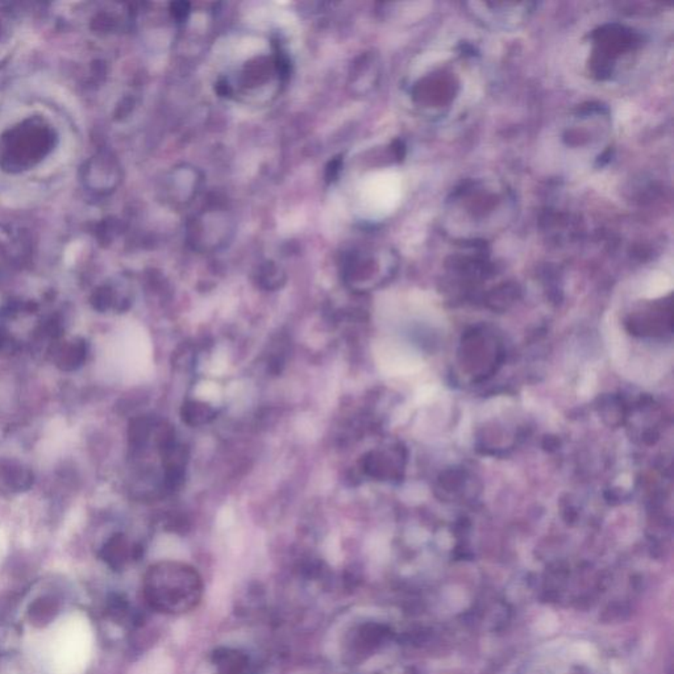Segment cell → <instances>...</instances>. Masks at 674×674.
Returning a JSON list of instances; mask_svg holds the SVG:
<instances>
[{
    "label": "cell",
    "mask_w": 674,
    "mask_h": 674,
    "mask_svg": "<svg viewBox=\"0 0 674 674\" xmlns=\"http://www.w3.org/2000/svg\"><path fill=\"white\" fill-rule=\"evenodd\" d=\"M53 145V132L43 121H26L0 138V166L9 172L26 170L40 162Z\"/></svg>",
    "instance_id": "6da1fadb"
},
{
    "label": "cell",
    "mask_w": 674,
    "mask_h": 674,
    "mask_svg": "<svg viewBox=\"0 0 674 674\" xmlns=\"http://www.w3.org/2000/svg\"><path fill=\"white\" fill-rule=\"evenodd\" d=\"M234 229V222L227 212L209 209L190 220L187 225V242L199 252L217 251L231 240Z\"/></svg>",
    "instance_id": "7a4b0ae2"
},
{
    "label": "cell",
    "mask_w": 674,
    "mask_h": 674,
    "mask_svg": "<svg viewBox=\"0 0 674 674\" xmlns=\"http://www.w3.org/2000/svg\"><path fill=\"white\" fill-rule=\"evenodd\" d=\"M200 183L202 177L195 167L189 165L175 167L169 175V202L186 206L197 197Z\"/></svg>",
    "instance_id": "3957f363"
},
{
    "label": "cell",
    "mask_w": 674,
    "mask_h": 674,
    "mask_svg": "<svg viewBox=\"0 0 674 674\" xmlns=\"http://www.w3.org/2000/svg\"><path fill=\"white\" fill-rule=\"evenodd\" d=\"M183 420L190 425H203L215 418V410L203 402H187L182 410Z\"/></svg>",
    "instance_id": "277c9868"
},
{
    "label": "cell",
    "mask_w": 674,
    "mask_h": 674,
    "mask_svg": "<svg viewBox=\"0 0 674 674\" xmlns=\"http://www.w3.org/2000/svg\"><path fill=\"white\" fill-rule=\"evenodd\" d=\"M259 285L262 287L268 290H274L281 287L285 282V274L282 273L281 269L270 262L259 270Z\"/></svg>",
    "instance_id": "5b68a950"
},
{
    "label": "cell",
    "mask_w": 674,
    "mask_h": 674,
    "mask_svg": "<svg viewBox=\"0 0 674 674\" xmlns=\"http://www.w3.org/2000/svg\"><path fill=\"white\" fill-rule=\"evenodd\" d=\"M57 613V605L52 599H38L31 608V616L36 623H48Z\"/></svg>",
    "instance_id": "8992f818"
}]
</instances>
